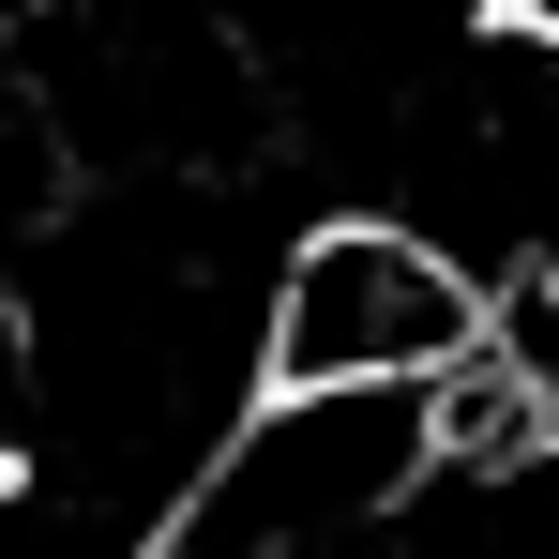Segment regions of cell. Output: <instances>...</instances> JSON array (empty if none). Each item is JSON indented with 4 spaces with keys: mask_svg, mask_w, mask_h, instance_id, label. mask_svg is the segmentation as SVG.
<instances>
[{
    "mask_svg": "<svg viewBox=\"0 0 559 559\" xmlns=\"http://www.w3.org/2000/svg\"><path fill=\"white\" fill-rule=\"evenodd\" d=\"M258 318H273L258 333L273 393H454L499 348V273L424 212H333L287 242Z\"/></svg>",
    "mask_w": 559,
    "mask_h": 559,
    "instance_id": "obj_1",
    "label": "cell"
}]
</instances>
